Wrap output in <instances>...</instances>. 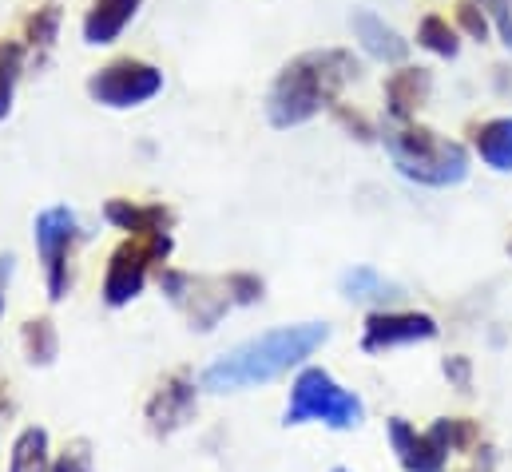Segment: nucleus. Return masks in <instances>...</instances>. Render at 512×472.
<instances>
[{"label": "nucleus", "instance_id": "nucleus-8", "mask_svg": "<svg viewBox=\"0 0 512 472\" xmlns=\"http://www.w3.org/2000/svg\"><path fill=\"white\" fill-rule=\"evenodd\" d=\"M159 88H163V72H155L143 60H116L88 84V92L108 108H135V104L159 96Z\"/></svg>", "mask_w": 512, "mask_h": 472}, {"label": "nucleus", "instance_id": "nucleus-1", "mask_svg": "<svg viewBox=\"0 0 512 472\" xmlns=\"http://www.w3.org/2000/svg\"><path fill=\"white\" fill-rule=\"evenodd\" d=\"M326 342H330V326L326 322H302V326L266 330L251 342L215 357L199 373V389H207V393H239V389L270 385L282 373L302 369Z\"/></svg>", "mask_w": 512, "mask_h": 472}, {"label": "nucleus", "instance_id": "nucleus-26", "mask_svg": "<svg viewBox=\"0 0 512 472\" xmlns=\"http://www.w3.org/2000/svg\"><path fill=\"white\" fill-rule=\"evenodd\" d=\"M56 20H60V12H56V8H44V20L32 16V36H40V44H48L52 32H56Z\"/></svg>", "mask_w": 512, "mask_h": 472}, {"label": "nucleus", "instance_id": "nucleus-10", "mask_svg": "<svg viewBox=\"0 0 512 472\" xmlns=\"http://www.w3.org/2000/svg\"><path fill=\"white\" fill-rule=\"evenodd\" d=\"M385 441L405 472H445V465H449V453L425 429L417 433V425H409L405 417L385 421Z\"/></svg>", "mask_w": 512, "mask_h": 472}, {"label": "nucleus", "instance_id": "nucleus-21", "mask_svg": "<svg viewBox=\"0 0 512 472\" xmlns=\"http://www.w3.org/2000/svg\"><path fill=\"white\" fill-rule=\"evenodd\" d=\"M52 472H96V457L88 441H68L56 457H52Z\"/></svg>", "mask_w": 512, "mask_h": 472}, {"label": "nucleus", "instance_id": "nucleus-3", "mask_svg": "<svg viewBox=\"0 0 512 472\" xmlns=\"http://www.w3.org/2000/svg\"><path fill=\"white\" fill-rule=\"evenodd\" d=\"M366 421V401L338 385L330 369L322 365H302L298 377L290 381V397L282 409V425L298 429V425H326V429H358Z\"/></svg>", "mask_w": 512, "mask_h": 472}, {"label": "nucleus", "instance_id": "nucleus-12", "mask_svg": "<svg viewBox=\"0 0 512 472\" xmlns=\"http://www.w3.org/2000/svg\"><path fill=\"white\" fill-rule=\"evenodd\" d=\"M52 437L44 425H24L16 437H12V449H8V469L4 472H52Z\"/></svg>", "mask_w": 512, "mask_h": 472}, {"label": "nucleus", "instance_id": "nucleus-25", "mask_svg": "<svg viewBox=\"0 0 512 472\" xmlns=\"http://www.w3.org/2000/svg\"><path fill=\"white\" fill-rule=\"evenodd\" d=\"M457 20H461V28H465L473 40H485V36H489V20H485V12H481L473 0H465V4L457 8Z\"/></svg>", "mask_w": 512, "mask_h": 472}, {"label": "nucleus", "instance_id": "nucleus-17", "mask_svg": "<svg viewBox=\"0 0 512 472\" xmlns=\"http://www.w3.org/2000/svg\"><path fill=\"white\" fill-rule=\"evenodd\" d=\"M477 155L497 171H512V116L477 127Z\"/></svg>", "mask_w": 512, "mask_h": 472}, {"label": "nucleus", "instance_id": "nucleus-30", "mask_svg": "<svg viewBox=\"0 0 512 472\" xmlns=\"http://www.w3.org/2000/svg\"><path fill=\"white\" fill-rule=\"evenodd\" d=\"M0 314H4V294H0Z\"/></svg>", "mask_w": 512, "mask_h": 472}, {"label": "nucleus", "instance_id": "nucleus-27", "mask_svg": "<svg viewBox=\"0 0 512 472\" xmlns=\"http://www.w3.org/2000/svg\"><path fill=\"white\" fill-rule=\"evenodd\" d=\"M493 4V16L501 20V32H505V44L512 48V16H509V8H505V0H489Z\"/></svg>", "mask_w": 512, "mask_h": 472}, {"label": "nucleus", "instance_id": "nucleus-24", "mask_svg": "<svg viewBox=\"0 0 512 472\" xmlns=\"http://www.w3.org/2000/svg\"><path fill=\"white\" fill-rule=\"evenodd\" d=\"M441 373H445V381H449V385H453L457 393H469V389H473V361H469L465 354L445 357Z\"/></svg>", "mask_w": 512, "mask_h": 472}, {"label": "nucleus", "instance_id": "nucleus-29", "mask_svg": "<svg viewBox=\"0 0 512 472\" xmlns=\"http://www.w3.org/2000/svg\"><path fill=\"white\" fill-rule=\"evenodd\" d=\"M330 472H354V469H342V465H338V469H330Z\"/></svg>", "mask_w": 512, "mask_h": 472}, {"label": "nucleus", "instance_id": "nucleus-13", "mask_svg": "<svg viewBox=\"0 0 512 472\" xmlns=\"http://www.w3.org/2000/svg\"><path fill=\"white\" fill-rule=\"evenodd\" d=\"M350 24H354V32H358V40H362V48H366L370 56L389 60V64H401V60L409 56V44H405V40H401L385 20H378L374 12L358 8V12L350 16Z\"/></svg>", "mask_w": 512, "mask_h": 472}, {"label": "nucleus", "instance_id": "nucleus-23", "mask_svg": "<svg viewBox=\"0 0 512 472\" xmlns=\"http://www.w3.org/2000/svg\"><path fill=\"white\" fill-rule=\"evenodd\" d=\"M223 290H227V302L231 306H255L262 302V278L258 274H231L227 282H223Z\"/></svg>", "mask_w": 512, "mask_h": 472}, {"label": "nucleus", "instance_id": "nucleus-18", "mask_svg": "<svg viewBox=\"0 0 512 472\" xmlns=\"http://www.w3.org/2000/svg\"><path fill=\"white\" fill-rule=\"evenodd\" d=\"M108 223H116L120 231H131V235H159L167 231L171 215L163 207H131V203H108Z\"/></svg>", "mask_w": 512, "mask_h": 472}, {"label": "nucleus", "instance_id": "nucleus-19", "mask_svg": "<svg viewBox=\"0 0 512 472\" xmlns=\"http://www.w3.org/2000/svg\"><path fill=\"white\" fill-rule=\"evenodd\" d=\"M20 346H24L28 365H52L60 354V334H56L52 318H28L20 326Z\"/></svg>", "mask_w": 512, "mask_h": 472}, {"label": "nucleus", "instance_id": "nucleus-7", "mask_svg": "<svg viewBox=\"0 0 512 472\" xmlns=\"http://www.w3.org/2000/svg\"><path fill=\"white\" fill-rule=\"evenodd\" d=\"M195 409H199V385L187 369H179L155 385V393L143 405V421L151 437H175L195 421Z\"/></svg>", "mask_w": 512, "mask_h": 472}, {"label": "nucleus", "instance_id": "nucleus-4", "mask_svg": "<svg viewBox=\"0 0 512 472\" xmlns=\"http://www.w3.org/2000/svg\"><path fill=\"white\" fill-rule=\"evenodd\" d=\"M385 147H389L397 171L425 187H449L469 175L465 147L433 135L429 127H385Z\"/></svg>", "mask_w": 512, "mask_h": 472}, {"label": "nucleus", "instance_id": "nucleus-11", "mask_svg": "<svg viewBox=\"0 0 512 472\" xmlns=\"http://www.w3.org/2000/svg\"><path fill=\"white\" fill-rule=\"evenodd\" d=\"M342 294H346L350 302L374 306V314H378V310H389V306L401 298V286L389 282L385 274H378L374 266H354V270L342 274Z\"/></svg>", "mask_w": 512, "mask_h": 472}, {"label": "nucleus", "instance_id": "nucleus-2", "mask_svg": "<svg viewBox=\"0 0 512 472\" xmlns=\"http://www.w3.org/2000/svg\"><path fill=\"white\" fill-rule=\"evenodd\" d=\"M358 76V64L350 52L326 48V52H306L294 64H286L266 96V116L274 127H294L318 116L326 104H334V96L342 92V84H350Z\"/></svg>", "mask_w": 512, "mask_h": 472}, {"label": "nucleus", "instance_id": "nucleus-14", "mask_svg": "<svg viewBox=\"0 0 512 472\" xmlns=\"http://www.w3.org/2000/svg\"><path fill=\"white\" fill-rule=\"evenodd\" d=\"M135 8H139V0H96L92 12H88V20H84L88 44H112L128 28Z\"/></svg>", "mask_w": 512, "mask_h": 472}, {"label": "nucleus", "instance_id": "nucleus-31", "mask_svg": "<svg viewBox=\"0 0 512 472\" xmlns=\"http://www.w3.org/2000/svg\"><path fill=\"white\" fill-rule=\"evenodd\" d=\"M509 250H512V242H509Z\"/></svg>", "mask_w": 512, "mask_h": 472}, {"label": "nucleus", "instance_id": "nucleus-6", "mask_svg": "<svg viewBox=\"0 0 512 472\" xmlns=\"http://www.w3.org/2000/svg\"><path fill=\"white\" fill-rule=\"evenodd\" d=\"M76 238H80V227L68 207H48L36 219V250L44 262V282H48L52 302H64L72 290V242Z\"/></svg>", "mask_w": 512, "mask_h": 472}, {"label": "nucleus", "instance_id": "nucleus-28", "mask_svg": "<svg viewBox=\"0 0 512 472\" xmlns=\"http://www.w3.org/2000/svg\"><path fill=\"white\" fill-rule=\"evenodd\" d=\"M12 413V401H8V385H0V421H8Z\"/></svg>", "mask_w": 512, "mask_h": 472}, {"label": "nucleus", "instance_id": "nucleus-22", "mask_svg": "<svg viewBox=\"0 0 512 472\" xmlns=\"http://www.w3.org/2000/svg\"><path fill=\"white\" fill-rule=\"evenodd\" d=\"M16 72H20V48L16 44H0V119L8 116V108H12Z\"/></svg>", "mask_w": 512, "mask_h": 472}, {"label": "nucleus", "instance_id": "nucleus-9", "mask_svg": "<svg viewBox=\"0 0 512 472\" xmlns=\"http://www.w3.org/2000/svg\"><path fill=\"white\" fill-rule=\"evenodd\" d=\"M441 334L433 314L421 310H378L366 318L362 326V350L366 354H385L397 346H417V342H433Z\"/></svg>", "mask_w": 512, "mask_h": 472}, {"label": "nucleus", "instance_id": "nucleus-20", "mask_svg": "<svg viewBox=\"0 0 512 472\" xmlns=\"http://www.w3.org/2000/svg\"><path fill=\"white\" fill-rule=\"evenodd\" d=\"M417 40H421L429 52H437V56H457V52H461V40H457V32L449 28L445 16H425L421 28H417Z\"/></svg>", "mask_w": 512, "mask_h": 472}, {"label": "nucleus", "instance_id": "nucleus-5", "mask_svg": "<svg viewBox=\"0 0 512 472\" xmlns=\"http://www.w3.org/2000/svg\"><path fill=\"white\" fill-rule=\"evenodd\" d=\"M171 254V235L159 231V235H131L128 242L116 246L108 270H104V302L108 306H128L143 294L147 286V274L151 266H159L163 258Z\"/></svg>", "mask_w": 512, "mask_h": 472}, {"label": "nucleus", "instance_id": "nucleus-15", "mask_svg": "<svg viewBox=\"0 0 512 472\" xmlns=\"http://www.w3.org/2000/svg\"><path fill=\"white\" fill-rule=\"evenodd\" d=\"M425 96H429V72H421V68H401V72H393L389 84H385L389 112L397 119L413 116V108H421Z\"/></svg>", "mask_w": 512, "mask_h": 472}, {"label": "nucleus", "instance_id": "nucleus-16", "mask_svg": "<svg viewBox=\"0 0 512 472\" xmlns=\"http://www.w3.org/2000/svg\"><path fill=\"white\" fill-rule=\"evenodd\" d=\"M449 457H465V453H477L481 449V425L473 417H437L429 429H425Z\"/></svg>", "mask_w": 512, "mask_h": 472}]
</instances>
